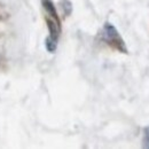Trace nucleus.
<instances>
[{"label": "nucleus", "mask_w": 149, "mask_h": 149, "mask_svg": "<svg viewBox=\"0 0 149 149\" xmlns=\"http://www.w3.org/2000/svg\"><path fill=\"white\" fill-rule=\"evenodd\" d=\"M143 147L149 149V126L145 129V138H143Z\"/></svg>", "instance_id": "423d86ee"}, {"label": "nucleus", "mask_w": 149, "mask_h": 149, "mask_svg": "<svg viewBox=\"0 0 149 149\" xmlns=\"http://www.w3.org/2000/svg\"><path fill=\"white\" fill-rule=\"evenodd\" d=\"M45 46H46V49L49 53H54L56 51V47H57V40L51 37H47L45 40Z\"/></svg>", "instance_id": "20e7f679"}, {"label": "nucleus", "mask_w": 149, "mask_h": 149, "mask_svg": "<svg viewBox=\"0 0 149 149\" xmlns=\"http://www.w3.org/2000/svg\"><path fill=\"white\" fill-rule=\"evenodd\" d=\"M46 23H47V26L49 30V37L57 40L58 36H60V24H57L55 21L49 19H46Z\"/></svg>", "instance_id": "7ed1b4c3"}, {"label": "nucleus", "mask_w": 149, "mask_h": 149, "mask_svg": "<svg viewBox=\"0 0 149 149\" xmlns=\"http://www.w3.org/2000/svg\"><path fill=\"white\" fill-rule=\"evenodd\" d=\"M41 3H42V7L45 8V10L55 19V22L57 24H60V19L57 16V13H56V9L54 7V3L52 0H41Z\"/></svg>", "instance_id": "f03ea898"}, {"label": "nucleus", "mask_w": 149, "mask_h": 149, "mask_svg": "<svg viewBox=\"0 0 149 149\" xmlns=\"http://www.w3.org/2000/svg\"><path fill=\"white\" fill-rule=\"evenodd\" d=\"M103 39L109 44L113 46L116 49H118L122 53H127L126 46L124 40L119 36L117 29L112 25L111 23H106L103 26Z\"/></svg>", "instance_id": "f257e3e1"}, {"label": "nucleus", "mask_w": 149, "mask_h": 149, "mask_svg": "<svg viewBox=\"0 0 149 149\" xmlns=\"http://www.w3.org/2000/svg\"><path fill=\"white\" fill-rule=\"evenodd\" d=\"M61 5H62V9L64 12V14L68 16L71 14L72 12V3L69 1V0H62L61 1Z\"/></svg>", "instance_id": "39448f33"}]
</instances>
